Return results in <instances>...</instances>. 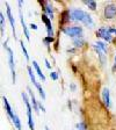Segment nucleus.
<instances>
[{
    "mask_svg": "<svg viewBox=\"0 0 116 130\" xmlns=\"http://www.w3.org/2000/svg\"><path fill=\"white\" fill-rule=\"evenodd\" d=\"M70 14H71V19L72 20L82 22L84 24L88 26L89 28H92L94 26V22H93L91 15L87 14L86 12L81 11V9H72V11H70Z\"/></svg>",
    "mask_w": 116,
    "mask_h": 130,
    "instance_id": "nucleus-1",
    "label": "nucleus"
},
{
    "mask_svg": "<svg viewBox=\"0 0 116 130\" xmlns=\"http://www.w3.org/2000/svg\"><path fill=\"white\" fill-rule=\"evenodd\" d=\"M22 99L24 101V105L27 107V116H28V125H29L30 130H35V124H34V121H32V116H31V107H30V102L28 100V96L24 92H22L21 94Z\"/></svg>",
    "mask_w": 116,
    "mask_h": 130,
    "instance_id": "nucleus-2",
    "label": "nucleus"
},
{
    "mask_svg": "<svg viewBox=\"0 0 116 130\" xmlns=\"http://www.w3.org/2000/svg\"><path fill=\"white\" fill-rule=\"evenodd\" d=\"M65 35L71 37H82V28L81 27H68L63 29Z\"/></svg>",
    "mask_w": 116,
    "mask_h": 130,
    "instance_id": "nucleus-3",
    "label": "nucleus"
},
{
    "mask_svg": "<svg viewBox=\"0 0 116 130\" xmlns=\"http://www.w3.org/2000/svg\"><path fill=\"white\" fill-rule=\"evenodd\" d=\"M7 49V54H8V65H9V69H11L12 72V78H13V83L15 84L16 77H15V70H14V58H13V51H12L11 48H6Z\"/></svg>",
    "mask_w": 116,
    "mask_h": 130,
    "instance_id": "nucleus-4",
    "label": "nucleus"
},
{
    "mask_svg": "<svg viewBox=\"0 0 116 130\" xmlns=\"http://www.w3.org/2000/svg\"><path fill=\"white\" fill-rule=\"evenodd\" d=\"M96 36L102 37L103 40H106L107 42H110L111 41V34L108 28H100V29L96 31Z\"/></svg>",
    "mask_w": 116,
    "mask_h": 130,
    "instance_id": "nucleus-5",
    "label": "nucleus"
},
{
    "mask_svg": "<svg viewBox=\"0 0 116 130\" xmlns=\"http://www.w3.org/2000/svg\"><path fill=\"white\" fill-rule=\"evenodd\" d=\"M116 15V6L115 5H108L105 8V18L106 19H113Z\"/></svg>",
    "mask_w": 116,
    "mask_h": 130,
    "instance_id": "nucleus-6",
    "label": "nucleus"
},
{
    "mask_svg": "<svg viewBox=\"0 0 116 130\" xmlns=\"http://www.w3.org/2000/svg\"><path fill=\"white\" fill-rule=\"evenodd\" d=\"M42 21H43L44 23H45V26H46L48 36L54 37V30H52V26H51V19H50V18H48L45 14H43V15H42Z\"/></svg>",
    "mask_w": 116,
    "mask_h": 130,
    "instance_id": "nucleus-7",
    "label": "nucleus"
},
{
    "mask_svg": "<svg viewBox=\"0 0 116 130\" xmlns=\"http://www.w3.org/2000/svg\"><path fill=\"white\" fill-rule=\"evenodd\" d=\"M102 100H103V103L107 107L110 106V95H109V89L107 87H105L102 89Z\"/></svg>",
    "mask_w": 116,
    "mask_h": 130,
    "instance_id": "nucleus-8",
    "label": "nucleus"
},
{
    "mask_svg": "<svg viewBox=\"0 0 116 130\" xmlns=\"http://www.w3.org/2000/svg\"><path fill=\"white\" fill-rule=\"evenodd\" d=\"M3 101H4V105H5V109H6V113H7V115L11 117L12 120H13L14 116H15V114L12 111V108H11V106H9V103H8V100L6 99V96L3 98Z\"/></svg>",
    "mask_w": 116,
    "mask_h": 130,
    "instance_id": "nucleus-9",
    "label": "nucleus"
},
{
    "mask_svg": "<svg viewBox=\"0 0 116 130\" xmlns=\"http://www.w3.org/2000/svg\"><path fill=\"white\" fill-rule=\"evenodd\" d=\"M40 4L41 5H44V11H45L46 14L50 16V19H52V18H54V9H52V6H50L46 1H40Z\"/></svg>",
    "mask_w": 116,
    "mask_h": 130,
    "instance_id": "nucleus-10",
    "label": "nucleus"
},
{
    "mask_svg": "<svg viewBox=\"0 0 116 130\" xmlns=\"http://www.w3.org/2000/svg\"><path fill=\"white\" fill-rule=\"evenodd\" d=\"M20 20H21L22 29H23V32H24V35H26V38H27V41H30V34H29V31H28V28H27V26H26V22H24V20H23L21 11H20Z\"/></svg>",
    "mask_w": 116,
    "mask_h": 130,
    "instance_id": "nucleus-11",
    "label": "nucleus"
},
{
    "mask_svg": "<svg viewBox=\"0 0 116 130\" xmlns=\"http://www.w3.org/2000/svg\"><path fill=\"white\" fill-rule=\"evenodd\" d=\"M6 6H7V18H8V20H9V22H11V26H12V28H13V31H14V34H15V21H14V18H13V15H12L11 8H9L8 4H6Z\"/></svg>",
    "mask_w": 116,
    "mask_h": 130,
    "instance_id": "nucleus-12",
    "label": "nucleus"
},
{
    "mask_svg": "<svg viewBox=\"0 0 116 130\" xmlns=\"http://www.w3.org/2000/svg\"><path fill=\"white\" fill-rule=\"evenodd\" d=\"M70 16H71L70 11H64L62 13V18H60V22H59V23L60 24H64V23H66V22H69V21H70Z\"/></svg>",
    "mask_w": 116,
    "mask_h": 130,
    "instance_id": "nucleus-13",
    "label": "nucleus"
},
{
    "mask_svg": "<svg viewBox=\"0 0 116 130\" xmlns=\"http://www.w3.org/2000/svg\"><path fill=\"white\" fill-rule=\"evenodd\" d=\"M32 66H34L35 71L37 72V74L40 76V78L42 79L43 81H45V77H44V74L42 73V71H41V69H40V66H38V64H37V62H36V60H32Z\"/></svg>",
    "mask_w": 116,
    "mask_h": 130,
    "instance_id": "nucleus-14",
    "label": "nucleus"
},
{
    "mask_svg": "<svg viewBox=\"0 0 116 130\" xmlns=\"http://www.w3.org/2000/svg\"><path fill=\"white\" fill-rule=\"evenodd\" d=\"M28 92H29V94H30V99H31V102H32V106H34V109H35V110H36V113H38V111H40V110H38V102H37V101H36L35 100V95H34V94H32V92H31V89H30L29 88V87H28Z\"/></svg>",
    "mask_w": 116,
    "mask_h": 130,
    "instance_id": "nucleus-15",
    "label": "nucleus"
},
{
    "mask_svg": "<svg viewBox=\"0 0 116 130\" xmlns=\"http://www.w3.org/2000/svg\"><path fill=\"white\" fill-rule=\"evenodd\" d=\"M93 46H94L95 51L97 52V55H99V57H100V60H101V63H102V64H103V63H105V52H103L102 50H101V49H99V48H97V45H96V44H94V45H93Z\"/></svg>",
    "mask_w": 116,
    "mask_h": 130,
    "instance_id": "nucleus-16",
    "label": "nucleus"
},
{
    "mask_svg": "<svg viewBox=\"0 0 116 130\" xmlns=\"http://www.w3.org/2000/svg\"><path fill=\"white\" fill-rule=\"evenodd\" d=\"M0 24H1V35L4 36V32H5V16H4L3 13H0Z\"/></svg>",
    "mask_w": 116,
    "mask_h": 130,
    "instance_id": "nucleus-17",
    "label": "nucleus"
},
{
    "mask_svg": "<svg viewBox=\"0 0 116 130\" xmlns=\"http://www.w3.org/2000/svg\"><path fill=\"white\" fill-rule=\"evenodd\" d=\"M13 123H14V125H15V128L16 129H21V122H20V119H19V116L15 114V116H14V119H13Z\"/></svg>",
    "mask_w": 116,
    "mask_h": 130,
    "instance_id": "nucleus-18",
    "label": "nucleus"
},
{
    "mask_svg": "<svg viewBox=\"0 0 116 130\" xmlns=\"http://www.w3.org/2000/svg\"><path fill=\"white\" fill-rule=\"evenodd\" d=\"M84 4L86 6H88L92 11H95V9H96V3H95V1H84Z\"/></svg>",
    "mask_w": 116,
    "mask_h": 130,
    "instance_id": "nucleus-19",
    "label": "nucleus"
},
{
    "mask_svg": "<svg viewBox=\"0 0 116 130\" xmlns=\"http://www.w3.org/2000/svg\"><path fill=\"white\" fill-rule=\"evenodd\" d=\"M20 44H21V49H22V52H23L24 57H26V59L29 60V55H28V51H27V49H26V46H24L23 44V41H20Z\"/></svg>",
    "mask_w": 116,
    "mask_h": 130,
    "instance_id": "nucleus-20",
    "label": "nucleus"
},
{
    "mask_svg": "<svg viewBox=\"0 0 116 130\" xmlns=\"http://www.w3.org/2000/svg\"><path fill=\"white\" fill-rule=\"evenodd\" d=\"M73 44L76 46H82V44H84V40L81 37H77L76 40L73 41Z\"/></svg>",
    "mask_w": 116,
    "mask_h": 130,
    "instance_id": "nucleus-21",
    "label": "nucleus"
},
{
    "mask_svg": "<svg viewBox=\"0 0 116 130\" xmlns=\"http://www.w3.org/2000/svg\"><path fill=\"white\" fill-rule=\"evenodd\" d=\"M95 44H96L97 48L101 49L105 54H107V48H106V45H105V43H103V42H97V43H95Z\"/></svg>",
    "mask_w": 116,
    "mask_h": 130,
    "instance_id": "nucleus-22",
    "label": "nucleus"
},
{
    "mask_svg": "<svg viewBox=\"0 0 116 130\" xmlns=\"http://www.w3.org/2000/svg\"><path fill=\"white\" fill-rule=\"evenodd\" d=\"M52 41H54V37H50V36H48V37L44 38V43H45L46 45H49V44L51 43Z\"/></svg>",
    "mask_w": 116,
    "mask_h": 130,
    "instance_id": "nucleus-23",
    "label": "nucleus"
},
{
    "mask_svg": "<svg viewBox=\"0 0 116 130\" xmlns=\"http://www.w3.org/2000/svg\"><path fill=\"white\" fill-rule=\"evenodd\" d=\"M77 127H78L79 130H86V125H85V123H82V122L78 123V124H77Z\"/></svg>",
    "mask_w": 116,
    "mask_h": 130,
    "instance_id": "nucleus-24",
    "label": "nucleus"
},
{
    "mask_svg": "<svg viewBox=\"0 0 116 130\" xmlns=\"http://www.w3.org/2000/svg\"><path fill=\"white\" fill-rule=\"evenodd\" d=\"M50 78H51L52 80H57V79H58V74H57L56 72H51L50 73Z\"/></svg>",
    "mask_w": 116,
    "mask_h": 130,
    "instance_id": "nucleus-25",
    "label": "nucleus"
},
{
    "mask_svg": "<svg viewBox=\"0 0 116 130\" xmlns=\"http://www.w3.org/2000/svg\"><path fill=\"white\" fill-rule=\"evenodd\" d=\"M44 63H45V66H46L48 69L51 68V66H50V63H49V60H48V59H44Z\"/></svg>",
    "mask_w": 116,
    "mask_h": 130,
    "instance_id": "nucleus-26",
    "label": "nucleus"
},
{
    "mask_svg": "<svg viewBox=\"0 0 116 130\" xmlns=\"http://www.w3.org/2000/svg\"><path fill=\"white\" fill-rule=\"evenodd\" d=\"M38 107H40V108H41V110H42V111H45V108H44V107H43V105H42V103H41V102H38Z\"/></svg>",
    "mask_w": 116,
    "mask_h": 130,
    "instance_id": "nucleus-27",
    "label": "nucleus"
},
{
    "mask_svg": "<svg viewBox=\"0 0 116 130\" xmlns=\"http://www.w3.org/2000/svg\"><path fill=\"white\" fill-rule=\"evenodd\" d=\"M109 31H110V34H116V29L115 28H108Z\"/></svg>",
    "mask_w": 116,
    "mask_h": 130,
    "instance_id": "nucleus-28",
    "label": "nucleus"
},
{
    "mask_svg": "<svg viewBox=\"0 0 116 130\" xmlns=\"http://www.w3.org/2000/svg\"><path fill=\"white\" fill-rule=\"evenodd\" d=\"M30 28H31V29H34V30H36V29H37V26H36L35 23H31V24H30Z\"/></svg>",
    "mask_w": 116,
    "mask_h": 130,
    "instance_id": "nucleus-29",
    "label": "nucleus"
},
{
    "mask_svg": "<svg viewBox=\"0 0 116 130\" xmlns=\"http://www.w3.org/2000/svg\"><path fill=\"white\" fill-rule=\"evenodd\" d=\"M116 68V56H115V66H114V69Z\"/></svg>",
    "mask_w": 116,
    "mask_h": 130,
    "instance_id": "nucleus-30",
    "label": "nucleus"
},
{
    "mask_svg": "<svg viewBox=\"0 0 116 130\" xmlns=\"http://www.w3.org/2000/svg\"><path fill=\"white\" fill-rule=\"evenodd\" d=\"M45 129H46V130H49V129H48V128H45Z\"/></svg>",
    "mask_w": 116,
    "mask_h": 130,
    "instance_id": "nucleus-31",
    "label": "nucleus"
}]
</instances>
